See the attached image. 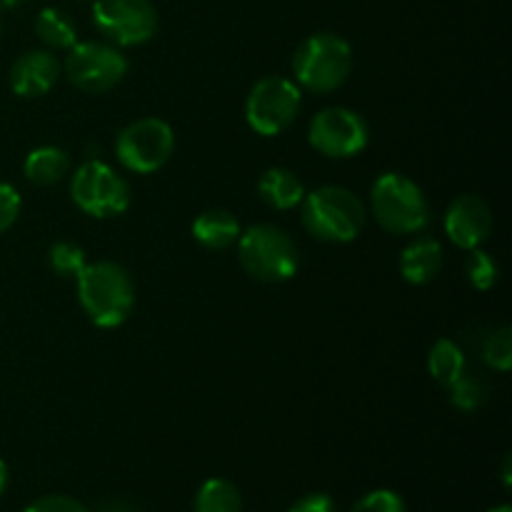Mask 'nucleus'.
Returning a JSON list of instances; mask_svg holds the SVG:
<instances>
[{"mask_svg":"<svg viewBox=\"0 0 512 512\" xmlns=\"http://www.w3.org/2000/svg\"><path fill=\"white\" fill-rule=\"evenodd\" d=\"M78 300L98 328H118L135 305V285L128 270L110 260L88 263L78 275Z\"/></svg>","mask_w":512,"mask_h":512,"instance_id":"obj_1","label":"nucleus"},{"mask_svg":"<svg viewBox=\"0 0 512 512\" xmlns=\"http://www.w3.org/2000/svg\"><path fill=\"white\" fill-rule=\"evenodd\" d=\"M303 228L323 243H350L368 220L363 200L343 185H323L303 198Z\"/></svg>","mask_w":512,"mask_h":512,"instance_id":"obj_2","label":"nucleus"},{"mask_svg":"<svg viewBox=\"0 0 512 512\" xmlns=\"http://www.w3.org/2000/svg\"><path fill=\"white\" fill-rule=\"evenodd\" d=\"M353 73V48L335 33H315L298 45L293 55L295 85L315 95L343 88Z\"/></svg>","mask_w":512,"mask_h":512,"instance_id":"obj_3","label":"nucleus"},{"mask_svg":"<svg viewBox=\"0 0 512 512\" xmlns=\"http://www.w3.org/2000/svg\"><path fill=\"white\" fill-rule=\"evenodd\" d=\"M373 215L393 235H415L428 228L430 205L418 183L403 173H383L370 190Z\"/></svg>","mask_w":512,"mask_h":512,"instance_id":"obj_4","label":"nucleus"},{"mask_svg":"<svg viewBox=\"0 0 512 512\" xmlns=\"http://www.w3.org/2000/svg\"><path fill=\"white\" fill-rule=\"evenodd\" d=\"M238 260L250 278L260 283H285L298 273V248L278 225L258 223L240 230Z\"/></svg>","mask_w":512,"mask_h":512,"instance_id":"obj_5","label":"nucleus"},{"mask_svg":"<svg viewBox=\"0 0 512 512\" xmlns=\"http://www.w3.org/2000/svg\"><path fill=\"white\" fill-rule=\"evenodd\" d=\"M303 108V90L295 80L270 75L250 88L245 100V120L263 138L285 133Z\"/></svg>","mask_w":512,"mask_h":512,"instance_id":"obj_6","label":"nucleus"},{"mask_svg":"<svg viewBox=\"0 0 512 512\" xmlns=\"http://www.w3.org/2000/svg\"><path fill=\"white\" fill-rule=\"evenodd\" d=\"M63 73L73 88L100 95L113 90L128 73V58L113 43L85 40L68 50Z\"/></svg>","mask_w":512,"mask_h":512,"instance_id":"obj_7","label":"nucleus"},{"mask_svg":"<svg viewBox=\"0 0 512 512\" xmlns=\"http://www.w3.org/2000/svg\"><path fill=\"white\" fill-rule=\"evenodd\" d=\"M70 198L93 218H115L130 205V188L123 175L115 173L103 160H85L73 173Z\"/></svg>","mask_w":512,"mask_h":512,"instance_id":"obj_8","label":"nucleus"},{"mask_svg":"<svg viewBox=\"0 0 512 512\" xmlns=\"http://www.w3.org/2000/svg\"><path fill=\"white\" fill-rule=\"evenodd\" d=\"M175 150V133L165 120L140 118L125 125L115 140V155L130 173L148 175L163 168Z\"/></svg>","mask_w":512,"mask_h":512,"instance_id":"obj_9","label":"nucleus"},{"mask_svg":"<svg viewBox=\"0 0 512 512\" xmlns=\"http://www.w3.org/2000/svg\"><path fill=\"white\" fill-rule=\"evenodd\" d=\"M93 25L113 45H143L158 30V10L150 0H95Z\"/></svg>","mask_w":512,"mask_h":512,"instance_id":"obj_10","label":"nucleus"},{"mask_svg":"<svg viewBox=\"0 0 512 512\" xmlns=\"http://www.w3.org/2000/svg\"><path fill=\"white\" fill-rule=\"evenodd\" d=\"M308 140L325 158H353L368 148L370 130L363 115L343 105H333L315 115Z\"/></svg>","mask_w":512,"mask_h":512,"instance_id":"obj_11","label":"nucleus"},{"mask_svg":"<svg viewBox=\"0 0 512 512\" xmlns=\"http://www.w3.org/2000/svg\"><path fill=\"white\" fill-rule=\"evenodd\" d=\"M445 233L460 250H475L493 233V210L478 195H460L445 213Z\"/></svg>","mask_w":512,"mask_h":512,"instance_id":"obj_12","label":"nucleus"},{"mask_svg":"<svg viewBox=\"0 0 512 512\" xmlns=\"http://www.w3.org/2000/svg\"><path fill=\"white\" fill-rule=\"evenodd\" d=\"M60 70H63V65L58 63L53 53H48V50H28L10 68V88L20 98H40L58 83Z\"/></svg>","mask_w":512,"mask_h":512,"instance_id":"obj_13","label":"nucleus"},{"mask_svg":"<svg viewBox=\"0 0 512 512\" xmlns=\"http://www.w3.org/2000/svg\"><path fill=\"white\" fill-rule=\"evenodd\" d=\"M443 270V245L433 238H418L400 253V275L410 285H425Z\"/></svg>","mask_w":512,"mask_h":512,"instance_id":"obj_14","label":"nucleus"},{"mask_svg":"<svg viewBox=\"0 0 512 512\" xmlns=\"http://www.w3.org/2000/svg\"><path fill=\"white\" fill-rule=\"evenodd\" d=\"M240 223L233 213L223 208H210L200 213L193 223V238L208 250H228L238 243Z\"/></svg>","mask_w":512,"mask_h":512,"instance_id":"obj_15","label":"nucleus"},{"mask_svg":"<svg viewBox=\"0 0 512 512\" xmlns=\"http://www.w3.org/2000/svg\"><path fill=\"white\" fill-rule=\"evenodd\" d=\"M258 195L265 205L275 210L298 208L305 198V185L293 170L288 168H270L260 175Z\"/></svg>","mask_w":512,"mask_h":512,"instance_id":"obj_16","label":"nucleus"},{"mask_svg":"<svg viewBox=\"0 0 512 512\" xmlns=\"http://www.w3.org/2000/svg\"><path fill=\"white\" fill-rule=\"evenodd\" d=\"M70 155L58 145H40V148L30 150L28 158L23 163L25 178L33 185L48 188V185L60 183L65 175L70 173Z\"/></svg>","mask_w":512,"mask_h":512,"instance_id":"obj_17","label":"nucleus"},{"mask_svg":"<svg viewBox=\"0 0 512 512\" xmlns=\"http://www.w3.org/2000/svg\"><path fill=\"white\" fill-rule=\"evenodd\" d=\"M428 370L433 375V380H438L440 385L450 388L458 378H463L468 373V358H465L463 348L458 343L448 338H440L438 343L430 348L428 355Z\"/></svg>","mask_w":512,"mask_h":512,"instance_id":"obj_18","label":"nucleus"},{"mask_svg":"<svg viewBox=\"0 0 512 512\" xmlns=\"http://www.w3.org/2000/svg\"><path fill=\"white\" fill-rule=\"evenodd\" d=\"M35 35L53 50H70L78 43L75 23L58 8H43L35 18Z\"/></svg>","mask_w":512,"mask_h":512,"instance_id":"obj_19","label":"nucleus"},{"mask_svg":"<svg viewBox=\"0 0 512 512\" xmlns=\"http://www.w3.org/2000/svg\"><path fill=\"white\" fill-rule=\"evenodd\" d=\"M193 512H243V498L230 480L210 478L195 493Z\"/></svg>","mask_w":512,"mask_h":512,"instance_id":"obj_20","label":"nucleus"},{"mask_svg":"<svg viewBox=\"0 0 512 512\" xmlns=\"http://www.w3.org/2000/svg\"><path fill=\"white\" fill-rule=\"evenodd\" d=\"M48 265L58 278H78L88 260H85V250L78 243L58 240L55 245H50Z\"/></svg>","mask_w":512,"mask_h":512,"instance_id":"obj_21","label":"nucleus"},{"mask_svg":"<svg viewBox=\"0 0 512 512\" xmlns=\"http://www.w3.org/2000/svg\"><path fill=\"white\" fill-rule=\"evenodd\" d=\"M468 263H465V273H468V280L473 283V288L478 290H490L495 288L500 278V268L495 263V258L485 250L475 248L468 250Z\"/></svg>","mask_w":512,"mask_h":512,"instance_id":"obj_22","label":"nucleus"},{"mask_svg":"<svg viewBox=\"0 0 512 512\" xmlns=\"http://www.w3.org/2000/svg\"><path fill=\"white\" fill-rule=\"evenodd\" d=\"M483 360L493 370H500V373H508L512 365V333L508 325L493 330V333L485 338L483 345Z\"/></svg>","mask_w":512,"mask_h":512,"instance_id":"obj_23","label":"nucleus"},{"mask_svg":"<svg viewBox=\"0 0 512 512\" xmlns=\"http://www.w3.org/2000/svg\"><path fill=\"white\" fill-rule=\"evenodd\" d=\"M448 390L450 400H453L455 408L460 410H478L480 405L485 403V385L468 373H465L463 378L455 380Z\"/></svg>","mask_w":512,"mask_h":512,"instance_id":"obj_24","label":"nucleus"},{"mask_svg":"<svg viewBox=\"0 0 512 512\" xmlns=\"http://www.w3.org/2000/svg\"><path fill=\"white\" fill-rule=\"evenodd\" d=\"M350 512H408L405 500L393 490H373L363 495Z\"/></svg>","mask_w":512,"mask_h":512,"instance_id":"obj_25","label":"nucleus"},{"mask_svg":"<svg viewBox=\"0 0 512 512\" xmlns=\"http://www.w3.org/2000/svg\"><path fill=\"white\" fill-rule=\"evenodd\" d=\"M20 208H23V200L20 193L10 183H0V233L13 228V223L18 220Z\"/></svg>","mask_w":512,"mask_h":512,"instance_id":"obj_26","label":"nucleus"},{"mask_svg":"<svg viewBox=\"0 0 512 512\" xmlns=\"http://www.w3.org/2000/svg\"><path fill=\"white\" fill-rule=\"evenodd\" d=\"M23 512H90L80 500L68 498V495H45L30 503Z\"/></svg>","mask_w":512,"mask_h":512,"instance_id":"obj_27","label":"nucleus"},{"mask_svg":"<svg viewBox=\"0 0 512 512\" xmlns=\"http://www.w3.org/2000/svg\"><path fill=\"white\" fill-rule=\"evenodd\" d=\"M288 512H338V508H335L333 498H328V495L323 493H315L300 498Z\"/></svg>","mask_w":512,"mask_h":512,"instance_id":"obj_28","label":"nucleus"},{"mask_svg":"<svg viewBox=\"0 0 512 512\" xmlns=\"http://www.w3.org/2000/svg\"><path fill=\"white\" fill-rule=\"evenodd\" d=\"M98 512H135V508L125 500H105V503H100Z\"/></svg>","mask_w":512,"mask_h":512,"instance_id":"obj_29","label":"nucleus"},{"mask_svg":"<svg viewBox=\"0 0 512 512\" xmlns=\"http://www.w3.org/2000/svg\"><path fill=\"white\" fill-rule=\"evenodd\" d=\"M5 488H8V465H5V460L0 458V498H3Z\"/></svg>","mask_w":512,"mask_h":512,"instance_id":"obj_30","label":"nucleus"},{"mask_svg":"<svg viewBox=\"0 0 512 512\" xmlns=\"http://www.w3.org/2000/svg\"><path fill=\"white\" fill-rule=\"evenodd\" d=\"M503 485L510 488V455H505L503 460Z\"/></svg>","mask_w":512,"mask_h":512,"instance_id":"obj_31","label":"nucleus"},{"mask_svg":"<svg viewBox=\"0 0 512 512\" xmlns=\"http://www.w3.org/2000/svg\"><path fill=\"white\" fill-rule=\"evenodd\" d=\"M28 3V0H0V10H10V8H18V5Z\"/></svg>","mask_w":512,"mask_h":512,"instance_id":"obj_32","label":"nucleus"},{"mask_svg":"<svg viewBox=\"0 0 512 512\" xmlns=\"http://www.w3.org/2000/svg\"><path fill=\"white\" fill-rule=\"evenodd\" d=\"M490 512H512L510 505H498V508H493Z\"/></svg>","mask_w":512,"mask_h":512,"instance_id":"obj_33","label":"nucleus"},{"mask_svg":"<svg viewBox=\"0 0 512 512\" xmlns=\"http://www.w3.org/2000/svg\"><path fill=\"white\" fill-rule=\"evenodd\" d=\"M0 33H3V20H0Z\"/></svg>","mask_w":512,"mask_h":512,"instance_id":"obj_34","label":"nucleus"}]
</instances>
